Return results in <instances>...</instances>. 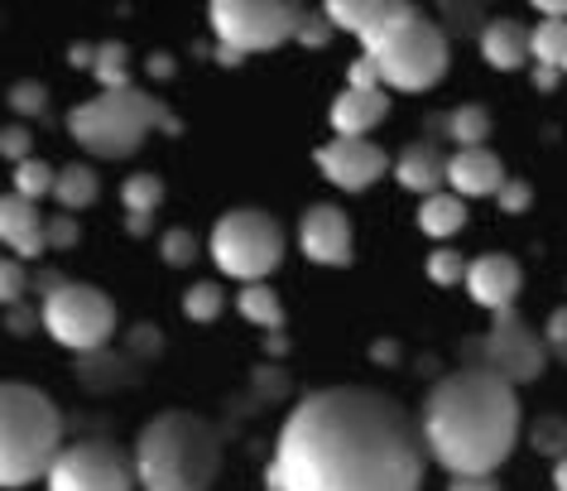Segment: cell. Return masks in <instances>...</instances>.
Listing matches in <instances>:
<instances>
[{"mask_svg": "<svg viewBox=\"0 0 567 491\" xmlns=\"http://www.w3.org/2000/svg\"><path fill=\"white\" fill-rule=\"evenodd\" d=\"M558 78H563L558 68H534V88L538 92H553V88H558Z\"/></svg>", "mask_w": 567, "mask_h": 491, "instance_id": "47", "label": "cell"}, {"mask_svg": "<svg viewBox=\"0 0 567 491\" xmlns=\"http://www.w3.org/2000/svg\"><path fill=\"white\" fill-rule=\"evenodd\" d=\"M92 78L102 82L106 92L135 88V82H131V49L116 44V39H111V44H102V49H96V63H92Z\"/></svg>", "mask_w": 567, "mask_h": 491, "instance_id": "27", "label": "cell"}, {"mask_svg": "<svg viewBox=\"0 0 567 491\" xmlns=\"http://www.w3.org/2000/svg\"><path fill=\"white\" fill-rule=\"evenodd\" d=\"M534 63L538 68H558V73L567 78V20L534 24Z\"/></svg>", "mask_w": 567, "mask_h": 491, "instance_id": "28", "label": "cell"}, {"mask_svg": "<svg viewBox=\"0 0 567 491\" xmlns=\"http://www.w3.org/2000/svg\"><path fill=\"white\" fill-rule=\"evenodd\" d=\"M159 256H164V265H174V270H183V265H193V260H197V236H193V232H183V227L164 232Z\"/></svg>", "mask_w": 567, "mask_h": 491, "instance_id": "33", "label": "cell"}, {"mask_svg": "<svg viewBox=\"0 0 567 491\" xmlns=\"http://www.w3.org/2000/svg\"><path fill=\"white\" fill-rule=\"evenodd\" d=\"M519 285H524L519 260L515 256H501V250H491V256H476L472 270H466V294H472L481 308H491V314H505V308H515Z\"/></svg>", "mask_w": 567, "mask_h": 491, "instance_id": "14", "label": "cell"}, {"mask_svg": "<svg viewBox=\"0 0 567 491\" xmlns=\"http://www.w3.org/2000/svg\"><path fill=\"white\" fill-rule=\"evenodd\" d=\"M466 270H472V260H462L452 246H437L429 256V279H433V285H443V289L466 285Z\"/></svg>", "mask_w": 567, "mask_h": 491, "instance_id": "32", "label": "cell"}, {"mask_svg": "<svg viewBox=\"0 0 567 491\" xmlns=\"http://www.w3.org/2000/svg\"><path fill=\"white\" fill-rule=\"evenodd\" d=\"M328 34H332V20H328V10H303V20H299V44L303 49H322L328 44Z\"/></svg>", "mask_w": 567, "mask_h": 491, "instance_id": "37", "label": "cell"}, {"mask_svg": "<svg viewBox=\"0 0 567 491\" xmlns=\"http://www.w3.org/2000/svg\"><path fill=\"white\" fill-rule=\"evenodd\" d=\"M135 477L145 491H207L221 477V429L193 410L154 415L135 439Z\"/></svg>", "mask_w": 567, "mask_h": 491, "instance_id": "3", "label": "cell"}, {"mask_svg": "<svg viewBox=\"0 0 567 491\" xmlns=\"http://www.w3.org/2000/svg\"><path fill=\"white\" fill-rule=\"evenodd\" d=\"M289 352V338H284V333H269V357H284Z\"/></svg>", "mask_w": 567, "mask_h": 491, "instance_id": "53", "label": "cell"}, {"mask_svg": "<svg viewBox=\"0 0 567 491\" xmlns=\"http://www.w3.org/2000/svg\"><path fill=\"white\" fill-rule=\"evenodd\" d=\"M553 491H567V458L553 462Z\"/></svg>", "mask_w": 567, "mask_h": 491, "instance_id": "52", "label": "cell"}, {"mask_svg": "<svg viewBox=\"0 0 567 491\" xmlns=\"http://www.w3.org/2000/svg\"><path fill=\"white\" fill-rule=\"evenodd\" d=\"M68 131L87 154L96 160H131V154L145 145L150 131L164 135H183V121L168 111L159 96L125 88V92H102L92 102H82L68 111Z\"/></svg>", "mask_w": 567, "mask_h": 491, "instance_id": "5", "label": "cell"}, {"mask_svg": "<svg viewBox=\"0 0 567 491\" xmlns=\"http://www.w3.org/2000/svg\"><path fill=\"white\" fill-rule=\"evenodd\" d=\"M365 59L380 63V78L394 92H429L447 73V30L419 10H409L390 24L375 44H365Z\"/></svg>", "mask_w": 567, "mask_h": 491, "instance_id": "6", "label": "cell"}, {"mask_svg": "<svg viewBox=\"0 0 567 491\" xmlns=\"http://www.w3.org/2000/svg\"><path fill=\"white\" fill-rule=\"evenodd\" d=\"M529 448L553 462L567 458V415H538L529 424Z\"/></svg>", "mask_w": 567, "mask_h": 491, "instance_id": "29", "label": "cell"}, {"mask_svg": "<svg viewBox=\"0 0 567 491\" xmlns=\"http://www.w3.org/2000/svg\"><path fill=\"white\" fill-rule=\"evenodd\" d=\"M150 227H154V217H125V232L131 236H150Z\"/></svg>", "mask_w": 567, "mask_h": 491, "instance_id": "51", "label": "cell"}, {"mask_svg": "<svg viewBox=\"0 0 567 491\" xmlns=\"http://www.w3.org/2000/svg\"><path fill=\"white\" fill-rule=\"evenodd\" d=\"M394 178H400V188L419 193V198H433V193H443L447 160L433 150V140H419V145L400 150V160H394Z\"/></svg>", "mask_w": 567, "mask_h": 491, "instance_id": "20", "label": "cell"}, {"mask_svg": "<svg viewBox=\"0 0 567 491\" xmlns=\"http://www.w3.org/2000/svg\"><path fill=\"white\" fill-rule=\"evenodd\" d=\"M265 491H284V487H279V482H275V477H269V472H265Z\"/></svg>", "mask_w": 567, "mask_h": 491, "instance_id": "55", "label": "cell"}, {"mask_svg": "<svg viewBox=\"0 0 567 491\" xmlns=\"http://www.w3.org/2000/svg\"><path fill=\"white\" fill-rule=\"evenodd\" d=\"M0 482L10 491L16 487H30L49 472L53 462L63 458V410L53 405L39 386H24V381H6L0 390Z\"/></svg>", "mask_w": 567, "mask_h": 491, "instance_id": "4", "label": "cell"}, {"mask_svg": "<svg viewBox=\"0 0 567 491\" xmlns=\"http://www.w3.org/2000/svg\"><path fill=\"white\" fill-rule=\"evenodd\" d=\"M53 188H59V170H53V164H44V160L16 164V188H10V193H20V198L39 203V198H49Z\"/></svg>", "mask_w": 567, "mask_h": 491, "instance_id": "30", "label": "cell"}, {"mask_svg": "<svg viewBox=\"0 0 567 491\" xmlns=\"http://www.w3.org/2000/svg\"><path fill=\"white\" fill-rule=\"evenodd\" d=\"M371 357H380V367H394V357H400V347H394V342H375V347H371Z\"/></svg>", "mask_w": 567, "mask_h": 491, "instance_id": "50", "label": "cell"}, {"mask_svg": "<svg viewBox=\"0 0 567 491\" xmlns=\"http://www.w3.org/2000/svg\"><path fill=\"white\" fill-rule=\"evenodd\" d=\"M0 242L16 260H34L49 250V217L39 213V203L20 198V193H6L0 198Z\"/></svg>", "mask_w": 567, "mask_h": 491, "instance_id": "15", "label": "cell"}, {"mask_svg": "<svg viewBox=\"0 0 567 491\" xmlns=\"http://www.w3.org/2000/svg\"><path fill=\"white\" fill-rule=\"evenodd\" d=\"M78 242H82V227H78L73 213L49 217V250H73Z\"/></svg>", "mask_w": 567, "mask_h": 491, "instance_id": "39", "label": "cell"}, {"mask_svg": "<svg viewBox=\"0 0 567 491\" xmlns=\"http://www.w3.org/2000/svg\"><path fill=\"white\" fill-rule=\"evenodd\" d=\"M255 390H260V405H269L275 396L289 390V376H284L279 367H260V371H255Z\"/></svg>", "mask_w": 567, "mask_h": 491, "instance_id": "44", "label": "cell"}, {"mask_svg": "<svg viewBox=\"0 0 567 491\" xmlns=\"http://www.w3.org/2000/svg\"><path fill=\"white\" fill-rule=\"evenodd\" d=\"M299 250L313 265H351L357 242H351V217L332 203H313L299 222Z\"/></svg>", "mask_w": 567, "mask_h": 491, "instance_id": "13", "label": "cell"}, {"mask_svg": "<svg viewBox=\"0 0 567 491\" xmlns=\"http://www.w3.org/2000/svg\"><path fill=\"white\" fill-rule=\"evenodd\" d=\"M322 10H328V20L337 30H351L361 44H375V39L400 16H409L414 6H404V0H332V6H322Z\"/></svg>", "mask_w": 567, "mask_h": 491, "instance_id": "17", "label": "cell"}, {"mask_svg": "<svg viewBox=\"0 0 567 491\" xmlns=\"http://www.w3.org/2000/svg\"><path fill=\"white\" fill-rule=\"evenodd\" d=\"M544 338H548V352L558 357V361H567V304H563V308H553V314H548Z\"/></svg>", "mask_w": 567, "mask_h": 491, "instance_id": "41", "label": "cell"}, {"mask_svg": "<svg viewBox=\"0 0 567 491\" xmlns=\"http://www.w3.org/2000/svg\"><path fill=\"white\" fill-rule=\"evenodd\" d=\"M10 106H16L20 116H44L49 111L44 82H16V88H10Z\"/></svg>", "mask_w": 567, "mask_h": 491, "instance_id": "36", "label": "cell"}, {"mask_svg": "<svg viewBox=\"0 0 567 491\" xmlns=\"http://www.w3.org/2000/svg\"><path fill=\"white\" fill-rule=\"evenodd\" d=\"M447 184L457 198H491V193L501 198L509 174H505V164L495 150H457L447 160Z\"/></svg>", "mask_w": 567, "mask_h": 491, "instance_id": "16", "label": "cell"}, {"mask_svg": "<svg viewBox=\"0 0 567 491\" xmlns=\"http://www.w3.org/2000/svg\"><path fill=\"white\" fill-rule=\"evenodd\" d=\"M164 203V178L159 174H131L121 184V207L125 217H154Z\"/></svg>", "mask_w": 567, "mask_h": 491, "instance_id": "26", "label": "cell"}, {"mask_svg": "<svg viewBox=\"0 0 567 491\" xmlns=\"http://www.w3.org/2000/svg\"><path fill=\"white\" fill-rule=\"evenodd\" d=\"M96 193H102V178H96L92 164H68V170H59V188H53V198H59L63 213H82V207H92Z\"/></svg>", "mask_w": 567, "mask_h": 491, "instance_id": "23", "label": "cell"}, {"mask_svg": "<svg viewBox=\"0 0 567 491\" xmlns=\"http://www.w3.org/2000/svg\"><path fill=\"white\" fill-rule=\"evenodd\" d=\"M246 53H236V49H226V44H217V63H226V68H236Z\"/></svg>", "mask_w": 567, "mask_h": 491, "instance_id": "54", "label": "cell"}, {"mask_svg": "<svg viewBox=\"0 0 567 491\" xmlns=\"http://www.w3.org/2000/svg\"><path fill=\"white\" fill-rule=\"evenodd\" d=\"M221 308H226V294H221L217 279H197V285L183 294V314H188L193 323H217Z\"/></svg>", "mask_w": 567, "mask_h": 491, "instance_id": "31", "label": "cell"}, {"mask_svg": "<svg viewBox=\"0 0 567 491\" xmlns=\"http://www.w3.org/2000/svg\"><path fill=\"white\" fill-rule=\"evenodd\" d=\"M0 150H6V160H10V164L34 160V154H30V131H24V125H10V131L0 135Z\"/></svg>", "mask_w": 567, "mask_h": 491, "instance_id": "42", "label": "cell"}, {"mask_svg": "<svg viewBox=\"0 0 567 491\" xmlns=\"http://www.w3.org/2000/svg\"><path fill=\"white\" fill-rule=\"evenodd\" d=\"M332 131L342 135V140H365V131H375L380 121L390 116V92L380 88V92H357V88H347L342 96L332 102Z\"/></svg>", "mask_w": 567, "mask_h": 491, "instance_id": "18", "label": "cell"}, {"mask_svg": "<svg viewBox=\"0 0 567 491\" xmlns=\"http://www.w3.org/2000/svg\"><path fill=\"white\" fill-rule=\"evenodd\" d=\"M6 328L16 333V338H24V333H34V328H44V308H24V304H16L6 314Z\"/></svg>", "mask_w": 567, "mask_h": 491, "instance_id": "43", "label": "cell"}, {"mask_svg": "<svg viewBox=\"0 0 567 491\" xmlns=\"http://www.w3.org/2000/svg\"><path fill=\"white\" fill-rule=\"evenodd\" d=\"M481 59L491 68H501V73H515V68L534 63V30H524L519 20H491L486 34H481Z\"/></svg>", "mask_w": 567, "mask_h": 491, "instance_id": "19", "label": "cell"}, {"mask_svg": "<svg viewBox=\"0 0 567 491\" xmlns=\"http://www.w3.org/2000/svg\"><path fill=\"white\" fill-rule=\"evenodd\" d=\"M236 308H240V318L255 323L260 333H279L284 328V304H279V294L269 285H246L240 289V299H236Z\"/></svg>", "mask_w": 567, "mask_h": 491, "instance_id": "25", "label": "cell"}, {"mask_svg": "<svg viewBox=\"0 0 567 491\" xmlns=\"http://www.w3.org/2000/svg\"><path fill=\"white\" fill-rule=\"evenodd\" d=\"M429 458L452 477H495L519 443L515 386L486 367H457L433 381L419 410Z\"/></svg>", "mask_w": 567, "mask_h": 491, "instance_id": "2", "label": "cell"}, {"mask_svg": "<svg viewBox=\"0 0 567 491\" xmlns=\"http://www.w3.org/2000/svg\"><path fill=\"white\" fill-rule=\"evenodd\" d=\"M140 371H145V361H135L131 352H111V347H102V352H87L78 361V381L87 386L92 396H106V390L131 386Z\"/></svg>", "mask_w": 567, "mask_h": 491, "instance_id": "21", "label": "cell"}, {"mask_svg": "<svg viewBox=\"0 0 567 491\" xmlns=\"http://www.w3.org/2000/svg\"><path fill=\"white\" fill-rule=\"evenodd\" d=\"M150 78H174V59H168V53H154V59H150Z\"/></svg>", "mask_w": 567, "mask_h": 491, "instance_id": "49", "label": "cell"}, {"mask_svg": "<svg viewBox=\"0 0 567 491\" xmlns=\"http://www.w3.org/2000/svg\"><path fill=\"white\" fill-rule=\"evenodd\" d=\"M125 352H131L135 361H145V367H150V361L164 352V333L154 328V323H135L131 338H125Z\"/></svg>", "mask_w": 567, "mask_h": 491, "instance_id": "34", "label": "cell"}, {"mask_svg": "<svg viewBox=\"0 0 567 491\" xmlns=\"http://www.w3.org/2000/svg\"><path fill=\"white\" fill-rule=\"evenodd\" d=\"M443 135H452L462 150H486V140H491V111L476 106V102L452 106L447 116H443Z\"/></svg>", "mask_w": 567, "mask_h": 491, "instance_id": "24", "label": "cell"}, {"mask_svg": "<svg viewBox=\"0 0 567 491\" xmlns=\"http://www.w3.org/2000/svg\"><path fill=\"white\" fill-rule=\"evenodd\" d=\"M207 20L217 44L236 53H265L299 34L303 6H289V0H217V6H207Z\"/></svg>", "mask_w": 567, "mask_h": 491, "instance_id": "8", "label": "cell"}, {"mask_svg": "<svg viewBox=\"0 0 567 491\" xmlns=\"http://www.w3.org/2000/svg\"><path fill=\"white\" fill-rule=\"evenodd\" d=\"M212 260H217L221 275L246 279V285H260L269 270H279L284 260V227L260 207H236V213L217 217L212 227Z\"/></svg>", "mask_w": 567, "mask_h": 491, "instance_id": "7", "label": "cell"}, {"mask_svg": "<svg viewBox=\"0 0 567 491\" xmlns=\"http://www.w3.org/2000/svg\"><path fill=\"white\" fill-rule=\"evenodd\" d=\"M24 289H34V279H30V270H24V260L6 256V265H0V299L16 308L24 299Z\"/></svg>", "mask_w": 567, "mask_h": 491, "instance_id": "35", "label": "cell"}, {"mask_svg": "<svg viewBox=\"0 0 567 491\" xmlns=\"http://www.w3.org/2000/svg\"><path fill=\"white\" fill-rule=\"evenodd\" d=\"M419 227H423V236H433V242L457 236L466 227V198H457V193H433V198H423Z\"/></svg>", "mask_w": 567, "mask_h": 491, "instance_id": "22", "label": "cell"}, {"mask_svg": "<svg viewBox=\"0 0 567 491\" xmlns=\"http://www.w3.org/2000/svg\"><path fill=\"white\" fill-rule=\"evenodd\" d=\"M534 10H538L544 20H567V6H563V0H534Z\"/></svg>", "mask_w": 567, "mask_h": 491, "instance_id": "48", "label": "cell"}, {"mask_svg": "<svg viewBox=\"0 0 567 491\" xmlns=\"http://www.w3.org/2000/svg\"><path fill=\"white\" fill-rule=\"evenodd\" d=\"M447 491H501V482L495 477H452Z\"/></svg>", "mask_w": 567, "mask_h": 491, "instance_id": "46", "label": "cell"}, {"mask_svg": "<svg viewBox=\"0 0 567 491\" xmlns=\"http://www.w3.org/2000/svg\"><path fill=\"white\" fill-rule=\"evenodd\" d=\"M44 333L59 347H73L78 357L102 352L111 342V333H116V304H111L96 285L68 279L59 294L44 299Z\"/></svg>", "mask_w": 567, "mask_h": 491, "instance_id": "9", "label": "cell"}, {"mask_svg": "<svg viewBox=\"0 0 567 491\" xmlns=\"http://www.w3.org/2000/svg\"><path fill=\"white\" fill-rule=\"evenodd\" d=\"M135 453L111 439H78L49 472V491H135Z\"/></svg>", "mask_w": 567, "mask_h": 491, "instance_id": "11", "label": "cell"}, {"mask_svg": "<svg viewBox=\"0 0 567 491\" xmlns=\"http://www.w3.org/2000/svg\"><path fill=\"white\" fill-rule=\"evenodd\" d=\"M443 16H447V30L452 34H486V24L491 20H481V16H486V10H481V6H447L443 10Z\"/></svg>", "mask_w": 567, "mask_h": 491, "instance_id": "38", "label": "cell"}, {"mask_svg": "<svg viewBox=\"0 0 567 491\" xmlns=\"http://www.w3.org/2000/svg\"><path fill=\"white\" fill-rule=\"evenodd\" d=\"M529 203H534V188L524 184V178H509V184L501 188V213H524Z\"/></svg>", "mask_w": 567, "mask_h": 491, "instance_id": "45", "label": "cell"}, {"mask_svg": "<svg viewBox=\"0 0 567 491\" xmlns=\"http://www.w3.org/2000/svg\"><path fill=\"white\" fill-rule=\"evenodd\" d=\"M318 170L328 184H337L342 193H365L375 184V178H385L394 174V164H390V154L375 145V140H342V135H332L328 145H318Z\"/></svg>", "mask_w": 567, "mask_h": 491, "instance_id": "12", "label": "cell"}, {"mask_svg": "<svg viewBox=\"0 0 567 491\" xmlns=\"http://www.w3.org/2000/svg\"><path fill=\"white\" fill-rule=\"evenodd\" d=\"M347 88H357V92H380V88H385V78H380V63L361 53V59L351 63V73H347Z\"/></svg>", "mask_w": 567, "mask_h": 491, "instance_id": "40", "label": "cell"}, {"mask_svg": "<svg viewBox=\"0 0 567 491\" xmlns=\"http://www.w3.org/2000/svg\"><path fill=\"white\" fill-rule=\"evenodd\" d=\"M429 443L385 390H308L284 419L269 477L284 491H423Z\"/></svg>", "mask_w": 567, "mask_h": 491, "instance_id": "1", "label": "cell"}, {"mask_svg": "<svg viewBox=\"0 0 567 491\" xmlns=\"http://www.w3.org/2000/svg\"><path fill=\"white\" fill-rule=\"evenodd\" d=\"M466 357H472L466 367H486V371L501 376V381L524 386V381H538V376H544L553 352H548L544 333H534L515 308H505V314H495L486 338L466 342Z\"/></svg>", "mask_w": 567, "mask_h": 491, "instance_id": "10", "label": "cell"}]
</instances>
